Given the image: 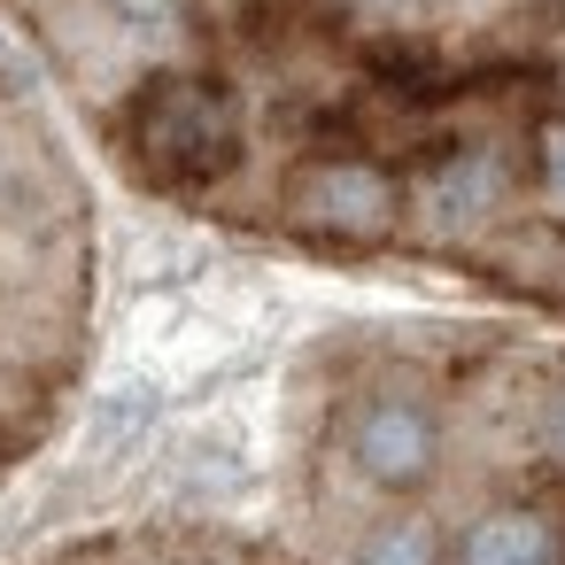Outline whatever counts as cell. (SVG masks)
I'll use <instances>...</instances> for the list:
<instances>
[{
  "instance_id": "6da1fadb",
  "label": "cell",
  "mask_w": 565,
  "mask_h": 565,
  "mask_svg": "<svg viewBox=\"0 0 565 565\" xmlns=\"http://www.w3.org/2000/svg\"><path fill=\"white\" fill-rule=\"evenodd\" d=\"M349 465L372 480V488H418L434 465H441V426L426 403L411 395H372L356 418H349Z\"/></svg>"
},
{
  "instance_id": "7a4b0ae2",
  "label": "cell",
  "mask_w": 565,
  "mask_h": 565,
  "mask_svg": "<svg viewBox=\"0 0 565 565\" xmlns=\"http://www.w3.org/2000/svg\"><path fill=\"white\" fill-rule=\"evenodd\" d=\"M395 179L380 171V163H356V156H341V163H318V171H302V186H295V210L318 225V233H387L395 225Z\"/></svg>"
},
{
  "instance_id": "3957f363",
  "label": "cell",
  "mask_w": 565,
  "mask_h": 565,
  "mask_svg": "<svg viewBox=\"0 0 565 565\" xmlns=\"http://www.w3.org/2000/svg\"><path fill=\"white\" fill-rule=\"evenodd\" d=\"M457 565H565V550H557L550 519H534V511H488V519L465 526Z\"/></svg>"
},
{
  "instance_id": "277c9868",
  "label": "cell",
  "mask_w": 565,
  "mask_h": 565,
  "mask_svg": "<svg viewBox=\"0 0 565 565\" xmlns=\"http://www.w3.org/2000/svg\"><path fill=\"white\" fill-rule=\"evenodd\" d=\"M349 565H434V526L418 511H395V519H380V526L356 534Z\"/></svg>"
},
{
  "instance_id": "5b68a950",
  "label": "cell",
  "mask_w": 565,
  "mask_h": 565,
  "mask_svg": "<svg viewBox=\"0 0 565 565\" xmlns=\"http://www.w3.org/2000/svg\"><path fill=\"white\" fill-rule=\"evenodd\" d=\"M542 179H550V202H565V125L542 140Z\"/></svg>"
},
{
  "instance_id": "8992f818",
  "label": "cell",
  "mask_w": 565,
  "mask_h": 565,
  "mask_svg": "<svg viewBox=\"0 0 565 565\" xmlns=\"http://www.w3.org/2000/svg\"><path fill=\"white\" fill-rule=\"evenodd\" d=\"M550 441H557V457H565V403H557V418H550Z\"/></svg>"
}]
</instances>
